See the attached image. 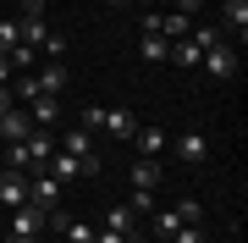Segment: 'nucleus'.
Wrapping results in <instances>:
<instances>
[{
  "label": "nucleus",
  "mask_w": 248,
  "mask_h": 243,
  "mask_svg": "<svg viewBox=\"0 0 248 243\" xmlns=\"http://www.w3.org/2000/svg\"><path fill=\"white\" fill-rule=\"evenodd\" d=\"M28 205V171L0 166V210H22Z\"/></svg>",
  "instance_id": "5"
},
{
  "label": "nucleus",
  "mask_w": 248,
  "mask_h": 243,
  "mask_svg": "<svg viewBox=\"0 0 248 243\" xmlns=\"http://www.w3.org/2000/svg\"><path fill=\"white\" fill-rule=\"evenodd\" d=\"M171 243H210V238H204V232H199V227H182V232H177V238H171Z\"/></svg>",
  "instance_id": "26"
},
{
  "label": "nucleus",
  "mask_w": 248,
  "mask_h": 243,
  "mask_svg": "<svg viewBox=\"0 0 248 243\" xmlns=\"http://www.w3.org/2000/svg\"><path fill=\"white\" fill-rule=\"evenodd\" d=\"M6 166H11V171H33V155H28V144H6Z\"/></svg>",
  "instance_id": "20"
},
{
  "label": "nucleus",
  "mask_w": 248,
  "mask_h": 243,
  "mask_svg": "<svg viewBox=\"0 0 248 243\" xmlns=\"http://www.w3.org/2000/svg\"><path fill=\"white\" fill-rule=\"evenodd\" d=\"M127 210H133V216H149V210H155V194L133 188V194H127Z\"/></svg>",
  "instance_id": "22"
},
{
  "label": "nucleus",
  "mask_w": 248,
  "mask_h": 243,
  "mask_svg": "<svg viewBox=\"0 0 248 243\" xmlns=\"http://www.w3.org/2000/svg\"><path fill=\"white\" fill-rule=\"evenodd\" d=\"M204 72H210V78H232V72H237V50H232L226 45V39H221V45H215V50H204Z\"/></svg>",
  "instance_id": "9"
},
{
  "label": "nucleus",
  "mask_w": 248,
  "mask_h": 243,
  "mask_svg": "<svg viewBox=\"0 0 248 243\" xmlns=\"http://www.w3.org/2000/svg\"><path fill=\"white\" fill-rule=\"evenodd\" d=\"M138 50H143V61H171V39H160V33H143Z\"/></svg>",
  "instance_id": "18"
},
{
  "label": "nucleus",
  "mask_w": 248,
  "mask_h": 243,
  "mask_svg": "<svg viewBox=\"0 0 248 243\" xmlns=\"http://www.w3.org/2000/svg\"><path fill=\"white\" fill-rule=\"evenodd\" d=\"M105 232H122V238L143 243V227H138V216H133L127 205H105Z\"/></svg>",
  "instance_id": "7"
},
{
  "label": "nucleus",
  "mask_w": 248,
  "mask_h": 243,
  "mask_svg": "<svg viewBox=\"0 0 248 243\" xmlns=\"http://www.w3.org/2000/svg\"><path fill=\"white\" fill-rule=\"evenodd\" d=\"M11 50H17V22L0 17V55H11Z\"/></svg>",
  "instance_id": "23"
},
{
  "label": "nucleus",
  "mask_w": 248,
  "mask_h": 243,
  "mask_svg": "<svg viewBox=\"0 0 248 243\" xmlns=\"http://www.w3.org/2000/svg\"><path fill=\"white\" fill-rule=\"evenodd\" d=\"M45 227H50V216H45V210H33V205L11 210V232H33V238H45Z\"/></svg>",
  "instance_id": "11"
},
{
  "label": "nucleus",
  "mask_w": 248,
  "mask_h": 243,
  "mask_svg": "<svg viewBox=\"0 0 248 243\" xmlns=\"http://www.w3.org/2000/svg\"><path fill=\"white\" fill-rule=\"evenodd\" d=\"M11 6H28V0H11Z\"/></svg>",
  "instance_id": "33"
},
{
  "label": "nucleus",
  "mask_w": 248,
  "mask_h": 243,
  "mask_svg": "<svg viewBox=\"0 0 248 243\" xmlns=\"http://www.w3.org/2000/svg\"><path fill=\"white\" fill-rule=\"evenodd\" d=\"M22 144H28V155H33V171H45V161L55 155V138H50V127H33V133H28Z\"/></svg>",
  "instance_id": "12"
},
{
  "label": "nucleus",
  "mask_w": 248,
  "mask_h": 243,
  "mask_svg": "<svg viewBox=\"0 0 248 243\" xmlns=\"http://www.w3.org/2000/svg\"><path fill=\"white\" fill-rule=\"evenodd\" d=\"M177 210H182V221H187V227H199V216H204V205H199V199H182Z\"/></svg>",
  "instance_id": "25"
},
{
  "label": "nucleus",
  "mask_w": 248,
  "mask_h": 243,
  "mask_svg": "<svg viewBox=\"0 0 248 243\" xmlns=\"http://www.w3.org/2000/svg\"><path fill=\"white\" fill-rule=\"evenodd\" d=\"M55 149H66L72 161L83 166V177H99V171H105V155H99L94 133H83V127H66V133H61V144H55Z\"/></svg>",
  "instance_id": "2"
},
{
  "label": "nucleus",
  "mask_w": 248,
  "mask_h": 243,
  "mask_svg": "<svg viewBox=\"0 0 248 243\" xmlns=\"http://www.w3.org/2000/svg\"><path fill=\"white\" fill-rule=\"evenodd\" d=\"M39 50H45L50 61H61V55H66V33H50V39H45V45H39Z\"/></svg>",
  "instance_id": "24"
},
{
  "label": "nucleus",
  "mask_w": 248,
  "mask_h": 243,
  "mask_svg": "<svg viewBox=\"0 0 248 243\" xmlns=\"http://www.w3.org/2000/svg\"><path fill=\"white\" fill-rule=\"evenodd\" d=\"M94 243H133V238H122V232H105V227H99V232H94Z\"/></svg>",
  "instance_id": "27"
},
{
  "label": "nucleus",
  "mask_w": 248,
  "mask_h": 243,
  "mask_svg": "<svg viewBox=\"0 0 248 243\" xmlns=\"http://www.w3.org/2000/svg\"><path fill=\"white\" fill-rule=\"evenodd\" d=\"M22 111H28V122H33V127H50L55 116H61V94H33Z\"/></svg>",
  "instance_id": "10"
},
{
  "label": "nucleus",
  "mask_w": 248,
  "mask_h": 243,
  "mask_svg": "<svg viewBox=\"0 0 248 243\" xmlns=\"http://www.w3.org/2000/svg\"><path fill=\"white\" fill-rule=\"evenodd\" d=\"M110 6H133V0H110Z\"/></svg>",
  "instance_id": "32"
},
{
  "label": "nucleus",
  "mask_w": 248,
  "mask_h": 243,
  "mask_svg": "<svg viewBox=\"0 0 248 243\" xmlns=\"http://www.w3.org/2000/svg\"><path fill=\"white\" fill-rule=\"evenodd\" d=\"M160 177H166V171H160V161H138V166H133V188H143V194H155Z\"/></svg>",
  "instance_id": "16"
},
{
  "label": "nucleus",
  "mask_w": 248,
  "mask_h": 243,
  "mask_svg": "<svg viewBox=\"0 0 248 243\" xmlns=\"http://www.w3.org/2000/svg\"><path fill=\"white\" fill-rule=\"evenodd\" d=\"M182 227H187V221H182V210H177V205H171V210H155V221H149V232L171 243V238H177V232H182Z\"/></svg>",
  "instance_id": "14"
},
{
  "label": "nucleus",
  "mask_w": 248,
  "mask_h": 243,
  "mask_svg": "<svg viewBox=\"0 0 248 243\" xmlns=\"http://www.w3.org/2000/svg\"><path fill=\"white\" fill-rule=\"evenodd\" d=\"M133 144H138V155H143V161H160V155L171 149V133H166V127H155V122H149V127L138 122V133H133Z\"/></svg>",
  "instance_id": "6"
},
{
  "label": "nucleus",
  "mask_w": 248,
  "mask_h": 243,
  "mask_svg": "<svg viewBox=\"0 0 248 243\" xmlns=\"http://www.w3.org/2000/svg\"><path fill=\"white\" fill-rule=\"evenodd\" d=\"M11 105H17V99H11V83H6V89H0V111H11Z\"/></svg>",
  "instance_id": "31"
},
{
  "label": "nucleus",
  "mask_w": 248,
  "mask_h": 243,
  "mask_svg": "<svg viewBox=\"0 0 248 243\" xmlns=\"http://www.w3.org/2000/svg\"><path fill=\"white\" fill-rule=\"evenodd\" d=\"M28 205H33V210H45V216H50V210L61 205V182H55L50 171H28Z\"/></svg>",
  "instance_id": "4"
},
{
  "label": "nucleus",
  "mask_w": 248,
  "mask_h": 243,
  "mask_svg": "<svg viewBox=\"0 0 248 243\" xmlns=\"http://www.w3.org/2000/svg\"><path fill=\"white\" fill-rule=\"evenodd\" d=\"M6 61H11V72H33V66H39V50H33V45H22V39H17V50H11Z\"/></svg>",
  "instance_id": "19"
},
{
  "label": "nucleus",
  "mask_w": 248,
  "mask_h": 243,
  "mask_svg": "<svg viewBox=\"0 0 248 243\" xmlns=\"http://www.w3.org/2000/svg\"><path fill=\"white\" fill-rule=\"evenodd\" d=\"M45 171H50V177H55V182H61V188H66V182H78V177H83V166H78V161H72V155H66V149H55V155H50V161H45Z\"/></svg>",
  "instance_id": "13"
},
{
  "label": "nucleus",
  "mask_w": 248,
  "mask_h": 243,
  "mask_svg": "<svg viewBox=\"0 0 248 243\" xmlns=\"http://www.w3.org/2000/svg\"><path fill=\"white\" fill-rule=\"evenodd\" d=\"M171 149H177V161H182V166H210V155H215V144L199 133V127H187L182 138H171Z\"/></svg>",
  "instance_id": "3"
},
{
  "label": "nucleus",
  "mask_w": 248,
  "mask_h": 243,
  "mask_svg": "<svg viewBox=\"0 0 248 243\" xmlns=\"http://www.w3.org/2000/svg\"><path fill=\"white\" fill-rule=\"evenodd\" d=\"M187 39H193L199 50H215V45H221L226 33H221V28H193V33H187Z\"/></svg>",
  "instance_id": "21"
},
{
  "label": "nucleus",
  "mask_w": 248,
  "mask_h": 243,
  "mask_svg": "<svg viewBox=\"0 0 248 243\" xmlns=\"http://www.w3.org/2000/svg\"><path fill=\"white\" fill-rule=\"evenodd\" d=\"M199 6H204V0H177V6H171V11H182V17H193Z\"/></svg>",
  "instance_id": "28"
},
{
  "label": "nucleus",
  "mask_w": 248,
  "mask_h": 243,
  "mask_svg": "<svg viewBox=\"0 0 248 243\" xmlns=\"http://www.w3.org/2000/svg\"><path fill=\"white\" fill-rule=\"evenodd\" d=\"M6 243H39L33 232H6Z\"/></svg>",
  "instance_id": "30"
},
{
  "label": "nucleus",
  "mask_w": 248,
  "mask_h": 243,
  "mask_svg": "<svg viewBox=\"0 0 248 243\" xmlns=\"http://www.w3.org/2000/svg\"><path fill=\"white\" fill-rule=\"evenodd\" d=\"M171 61H177V66H187V72H199V61H204V50L193 45V39H177V45H171Z\"/></svg>",
  "instance_id": "17"
},
{
  "label": "nucleus",
  "mask_w": 248,
  "mask_h": 243,
  "mask_svg": "<svg viewBox=\"0 0 248 243\" xmlns=\"http://www.w3.org/2000/svg\"><path fill=\"white\" fill-rule=\"evenodd\" d=\"M221 17H226V28L237 33V45H243V39H248V0H226Z\"/></svg>",
  "instance_id": "15"
},
{
  "label": "nucleus",
  "mask_w": 248,
  "mask_h": 243,
  "mask_svg": "<svg viewBox=\"0 0 248 243\" xmlns=\"http://www.w3.org/2000/svg\"><path fill=\"white\" fill-rule=\"evenodd\" d=\"M28 133H33V122H28V111H22V105L0 111V144H22Z\"/></svg>",
  "instance_id": "8"
},
{
  "label": "nucleus",
  "mask_w": 248,
  "mask_h": 243,
  "mask_svg": "<svg viewBox=\"0 0 248 243\" xmlns=\"http://www.w3.org/2000/svg\"><path fill=\"white\" fill-rule=\"evenodd\" d=\"M78 127H83V133H110V138H133V133H138V116H133L127 105H89V111L78 116Z\"/></svg>",
  "instance_id": "1"
},
{
  "label": "nucleus",
  "mask_w": 248,
  "mask_h": 243,
  "mask_svg": "<svg viewBox=\"0 0 248 243\" xmlns=\"http://www.w3.org/2000/svg\"><path fill=\"white\" fill-rule=\"evenodd\" d=\"M11 78H17V72H11V61H6V55H0V89H6Z\"/></svg>",
  "instance_id": "29"
}]
</instances>
